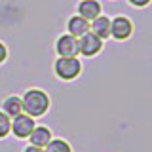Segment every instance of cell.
<instances>
[{
  "instance_id": "obj_12",
  "label": "cell",
  "mask_w": 152,
  "mask_h": 152,
  "mask_svg": "<svg viewBox=\"0 0 152 152\" xmlns=\"http://www.w3.org/2000/svg\"><path fill=\"white\" fill-rule=\"evenodd\" d=\"M44 152H74V150H72V146H70L69 141H65V139L59 137V139H51L48 142Z\"/></svg>"
},
{
  "instance_id": "obj_13",
  "label": "cell",
  "mask_w": 152,
  "mask_h": 152,
  "mask_svg": "<svg viewBox=\"0 0 152 152\" xmlns=\"http://www.w3.org/2000/svg\"><path fill=\"white\" fill-rule=\"evenodd\" d=\"M12 131V118L0 110V139H6Z\"/></svg>"
},
{
  "instance_id": "obj_3",
  "label": "cell",
  "mask_w": 152,
  "mask_h": 152,
  "mask_svg": "<svg viewBox=\"0 0 152 152\" xmlns=\"http://www.w3.org/2000/svg\"><path fill=\"white\" fill-rule=\"evenodd\" d=\"M135 25L127 15H116L110 17V38H114L116 42H126L133 36Z\"/></svg>"
},
{
  "instance_id": "obj_15",
  "label": "cell",
  "mask_w": 152,
  "mask_h": 152,
  "mask_svg": "<svg viewBox=\"0 0 152 152\" xmlns=\"http://www.w3.org/2000/svg\"><path fill=\"white\" fill-rule=\"evenodd\" d=\"M8 59V46L4 42H0V65H4Z\"/></svg>"
},
{
  "instance_id": "obj_9",
  "label": "cell",
  "mask_w": 152,
  "mask_h": 152,
  "mask_svg": "<svg viewBox=\"0 0 152 152\" xmlns=\"http://www.w3.org/2000/svg\"><path fill=\"white\" fill-rule=\"evenodd\" d=\"M89 27H91V23L86 21L84 17H80L78 13L70 15L69 21H66V32L76 36V38H80L82 34H86V32H89Z\"/></svg>"
},
{
  "instance_id": "obj_11",
  "label": "cell",
  "mask_w": 152,
  "mask_h": 152,
  "mask_svg": "<svg viewBox=\"0 0 152 152\" xmlns=\"http://www.w3.org/2000/svg\"><path fill=\"white\" fill-rule=\"evenodd\" d=\"M2 112L8 114L10 118L21 114L23 112V101H21V97H19V95H8V97L2 101Z\"/></svg>"
},
{
  "instance_id": "obj_14",
  "label": "cell",
  "mask_w": 152,
  "mask_h": 152,
  "mask_svg": "<svg viewBox=\"0 0 152 152\" xmlns=\"http://www.w3.org/2000/svg\"><path fill=\"white\" fill-rule=\"evenodd\" d=\"M150 2H152V0H127V4L133 6V8H146Z\"/></svg>"
},
{
  "instance_id": "obj_1",
  "label": "cell",
  "mask_w": 152,
  "mask_h": 152,
  "mask_svg": "<svg viewBox=\"0 0 152 152\" xmlns=\"http://www.w3.org/2000/svg\"><path fill=\"white\" fill-rule=\"evenodd\" d=\"M21 101H23V112L28 114L31 118H40L50 110V95H48L44 89L40 88H31L27 89L25 93L21 95Z\"/></svg>"
},
{
  "instance_id": "obj_6",
  "label": "cell",
  "mask_w": 152,
  "mask_h": 152,
  "mask_svg": "<svg viewBox=\"0 0 152 152\" xmlns=\"http://www.w3.org/2000/svg\"><path fill=\"white\" fill-rule=\"evenodd\" d=\"M55 53L57 57H78L80 50H78V38L72 34H61L55 40Z\"/></svg>"
},
{
  "instance_id": "obj_8",
  "label": "cell",
  "mask_w": 152,
  "mask_h": 152,
  "mask_svg": "<svg viewBox=\"0 0 152 152\" xmlns=\"http://www.w3.org/2000/svg\"><path fill=\"white\" fill-rule=\"evenodd\" d=\"M53 139V133L48 126H34V129L31 131V135H28V145L32 146H40V148H46L48 142Z\"/></svg>"
},
{
  "instance_id": "obj_7",
  "label": "cell",
  "mask_w": 152,
  "mask_h": 152,
  "mask_svg": "<svg viewBox=\"0 0 152 152\" xmlns=\"http://www.w3.org/2000/svg\"><path fill=\"white\" fill-rule=\"evenodd\" d=\"M76 13L91 23L95 17H99L103 13V6L99 0H80L78 6H76Z\"/></svg>"
},
{
  "instance_id": "obj_2",
  "label": "cell",
  "mask_w": 152,
  "mask_h": 152,
  "mask_svg": "<svg viewBox=\"0 0 152 152\" xmlns=\"http://www.w3.org/2000/svg\"><path fill=\"white\" fill-rule=\"evenodd\" d=\"M53 74L63 82H72L82 74V63L78 57H57L53 63Z\"/></svg>"
},
{
  "instance_id": "obj_4",
  "label": "cell",
  "mask_w": 152,
  "mask_h": 152,
  "mask_svg": "<svg viewBox=\"0 0 152 152\" xmlns=\"http://www.w3.org/2000/svg\"><path fill=\"white\" fill-rule=\"evenodd\" d=\"M103 44L104 42L99 38L97 34H93L91 31L86 32L78 38V50H80V55L82 57H88V59H91V57L99 55L103 50Z\"/></svg>"
},
{
  "instance_id": "obj_5",
  "label": "cell",
  "mask_w": 152,
  "mask_h": 152,
  "mask_svg": "<svg viewBox=\"0 0 152 152\" xmlns=\"http://www.w3.org/2000/svg\"><path fill=\"white\" fill-rule=\"evenodd\" d=\"M34 126H36L34 118H31L28 114L21 112V114H17V116L12 118V131L10 133H12L13 137H17V139H28V135L34 129Z\"/></svg>"
},
{
  "instance_id": "obj_16",
  "label": "cell",
  "mask_w": 152,
  "mask_h": 152,
  "mask_svg": "<svg viewBox=\"0 0 152 152\" xmlns=\"http://www.w3.org/2000/svg\"><path fill=\"white\" fill-rule=\"evenodd\" d=\"M23 152H44V148H40V146H32V145H27Z\"/></svg>"
},
{
  "instance_id": "obj_10",
  "label": "cell",
  "mask_w": 152,
  "mask_h": 152,
  "mask_svg": "<svg viewBox=\"0 0 152 152\" xmlns=\"http://www.w3.org/2000/svg\"><path fill=\"white\" fill-rule=\"evenodd\" d=\"M89 31L93 32V34H97L101 40H108L110 38V17L101 13L99 17H95L91 21V27H89Z\"/></svg>"
}]
</instances>
